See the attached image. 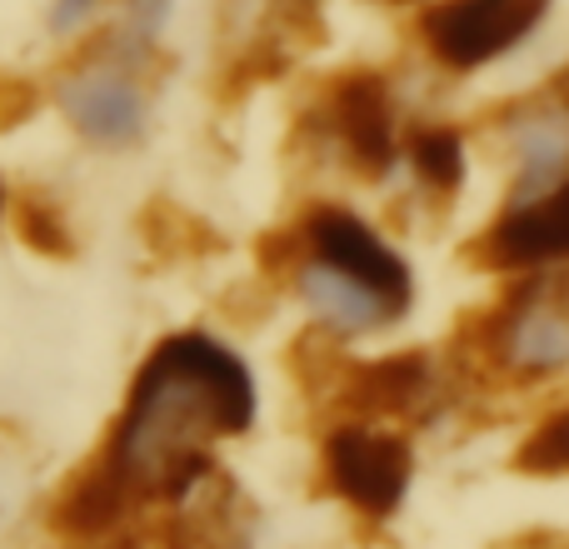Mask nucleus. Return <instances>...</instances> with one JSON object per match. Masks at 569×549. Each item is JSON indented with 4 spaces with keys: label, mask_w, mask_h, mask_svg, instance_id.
Segmentation results:
<instances>
[{
    "label": "nucleus",
    "mask_w": 569,
    "mask_h": 549,
    "mask_svg": "<svg viewBox=\"0 0 569 549\" xmlns=\"http://www.w3.org/2000/svg\"><path fill=\"white\" fill-rule=\"evenodd\" d=\"M256 420L250 370L210 335L166 340L130 385L110 460L140 495H186L210 470V445Z\"/></svg>",
    "instance_id": "obj_1"
},
{
    "label": "nucleus",
    "mask_w": 569,
    "mask_h": 549,
    "mask_svg": "<svg viewBox=\"0 0 569 549\" xmlns=\"http://www.w3.org/2000/svg\"><path fill=\"white\" fill-rule=\"evenodd\" d=\"M550 0H445L425 16V46L450 70H475L510 50Z\"/></svg>",
    "instance_id": "obj_2"
},
{
    "label": "nucleus",
    "mask_w": 569,
    "mask_h": 549,
    "mask_svg": "<svg viewBox=\"0 0 569 549\" xmlns=\"http://www.w3.org/2000/svg\"><path fill=\"white\" fill-rule=\"evenodd\" d=\"M325 475L355 510L385 520L405 500V485H410V445L380 430L345 425L325 440Z\"/></svg>",
    "instance_id": "obj_3"
},
{
    "label": "nucleus",
    "mask_w": 569,
    "mask_h": 549,
    "mask_svg": "<svg viewBox=\"0 0 569 549\" xmlns=\"http://www.w3.org/2000/svg\"><path fill=\"white\" fill-rule=\"evenodd\" d=\"M305 240H310L315 260H325V266L375 285V290L390 295V300L405 310V300H410V270H405V260L395 256L365 220H355L350 210L325 206L305 220Z\"/></svg>",
    "instance_id": "obj_4"
},
{
    "label": "nucleus",
    "mask_w": 569,
    "mask_h": 549,
    "mask_svg": "<svg viewBox=\"0 0 569 549\" xmlns=\"http://www.w3.org/2000/svg\"><path fill=\"white\" fill-rule=\"evenodd\" d=\"M66 120L96 146H136L150 126L146 90L126 70H80L60 86Z\"/></svg>",
    "instance_id": "obj_5"
},
{
    "label": "nucleus",
    "mask_w": 569,
    "mask_h": 549,
    "mask_svg": "<svg viewBox=\"0 0 569 549\" xmlns=\"http://www.w3.org/2000/svg\"><path fill=\"white\" fill-rule=\"evenodd\" d=\"M485 256L495 266H545L555 256H569V180L550 196L515 206L485 236Z\"/></svg>",
    "instance_id": "obj_6"
},
{
    "label": "nucleus",
    "mask_w": 569,
    "mask_h": 549,
    "mask_svg": "<svg viewBox=\"0 0 569 549\" xmlns=\"http://www.w3.org/2000/svg\"><path fill=\"white\" fill-rule=\"evenodd\" d=\"M330 116L340 130L345 150L355 156V166L365 170H390L395 160V136H390V90L380 76H350L335 86Z\"/></svg>",
    "instance_id": "obj_7"
},
{
    "label": "nucleus",
    "mask_w": 569,
    "mask_h": 549,
    "mask_svg": "<svg viewBox=\"0 0 569 549\" xmlns=\"http://www.w3.org/2000/svg\"><path fill=\"white\" fill-rule=\"evenodd\" d=\"M500 360L525 375L569 365V310L560 300H520L500 325Z\"/></svg>",
    "instance_id": "obj_8"
},
{
    "label": "nucleus",
    "mask_w": 569,
    "mask_h": 549,
    "mask_svg": "<svg viewBox=\"0 0 569 549\" xmlns=\"http://www.w3.org/2000/svg\"><path fill=\"white\" fill-rule=\"evenodd\" d=\"M136 500H140L136 480H130L116 460H106V465H96L90 475H80V480L70 485V495L60 500V510H56V530L76 535V540L116 535Z\"/></svg>",
    "instance_id": "obj_9"
},
{
    "label": "nucleus",
    "mask_w": 569,
    "mask_h": 549,
    "mask_svg": "<svg viewBox=\"0 0 569 549\" xmlns=\"http://www.w3.org/2000/svg\"><path fill=\"white\" fill-rule=\"evenodd\" d=\"M300 295L320 320L335 325V330H375V325L400 315V305H395L390 295H380L375 285L325 266V260H310V266L300 270Z\"/></svg>",
    "instance_id": "obj_10"
},
{
    "label": "nucleus",
    "mask_w": 569,
    "mask_h": 549,
    "mask_svg": "<svg viewBox=\"0 0 569 549\" xmlns=\"http://www.w3.org/2000/svg\"><path fill=\"white\" fill-rule=\"evenodd\" d=\"M515 150H520V206L550 196L569 170V110L525 116L515 126Z\"/></svg>",
    "instance_id": "obj_11"
},
{
    "label": "nucleus",
    "mask_w": 569,
    "mask_h": 549,
    "mask_svg": "<svg viewBox=\"0 0 569 549\" xmlns=\"http://www.w3.org/2000/svg\"><path fill=\"white\" fill-rule=\"evenodd\" d=\"M425 395V360L420 355H395V360H375L355 375V400L370 410H410Z\"/></svg>",
    "instance_id": "obj_12"
},
{
    "label": "nucleus",
    "mask_w": 569,
    "mask_h": 549,
    "mask_svg": "<svg viewBox=\"0 0 569 549\" xmlns=\"http://www.w3.org/2000/svg\"><path fill=\"white\" fill-rule=\"evenodd\" d=\"M410 156H415V170L425 176V186H435V190L460 186L465 156H460V136H455V130H420Z\"/></svg>",
    "instance_id": "obj_13"
},
{
    "label": "nucleus",
    "mask_w": 569,
    "mask_h": 549,
    "mask_svg": "<svg viewBox=\"0 0 569 549\" xmlns=\"http://www.w3.org/2000/svg\"><path fill=\"white\" fill-rule=\"evenodd\" d=\"M20 236H26V246H36L40 256H70L66 220H60L46 200H26V206H20Z\"/></svg>",
    "instance_id": "obj_14"
},
{
    "label": "nucleus",
    "mask_w": 569,
    "mask_h": 549,
    "mask_svg": "<svg viewBox=\"0 0 569 549\" xmlns=\"http://www.w3.org/2000/svg\"><path fill=\"white\" fill-rule=\"evenodd\" d=\"M520 465H525V470H540V475L569 470V410L555 415V420L545 425V430L535 435L530 445H525V450H520Z\"/></svg>",
    "instance_id": "obj_15"
},
{
    "label": "nucleus",
    "mask_w": 569,
    "mask_h": 549,
    "mask_svg": "<svg viewBox=\"0 0 569 549\" xmlns=\"http://www.w3.org/2000/svg\"><path fill=\"white\" fill-rule=\"evenodd\" d=\"M96 6L100 0H56V6H50V36H70L76 26H86Z\"/></svg>",
    "instance_id": "obj_16"
},
{
    "label": "nucleus",
    "mask_w": 569,
    "mask_h": 549,
    "mask_svg": "<svg viewBox=\"0 0 569 549\" xmlns=\"http://www.w3.org/2000/svg\"><path fill=\"white\" fill-rule=\"evenodd\" d=\"M170 6L176 0H130V20H136L140 36H160V26L170 20Z\"/></svg>",
    "instance_id": "obj_17"
},
{
    "label": "nucleus",
    "mask_w": 569,
    "mask_h": 549,
    "mask_svg": "<svg viewBox=\"0 0 569 549\" xmlns=\"http://www.w3.org/2000/svg\"><path fill=\"white\" fill-rule=\"evenodd\" d=\"M0 200H6V190H0Z\"/></svg>",
    "instance_id": "obj_18"
}]
</instances>
